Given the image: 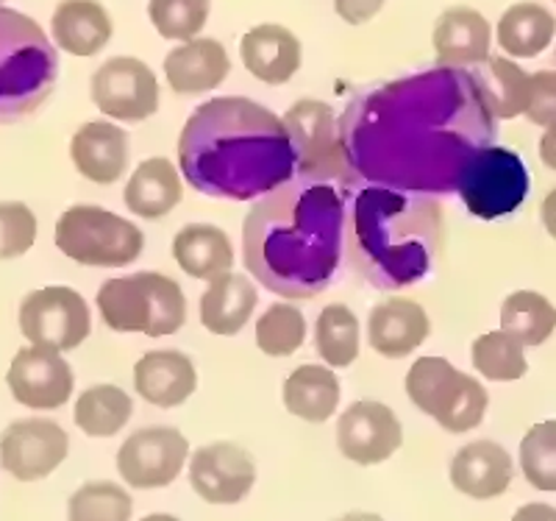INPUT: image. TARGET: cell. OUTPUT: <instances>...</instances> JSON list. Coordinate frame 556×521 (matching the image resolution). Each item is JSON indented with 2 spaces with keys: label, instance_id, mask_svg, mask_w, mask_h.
Here are the masks:
<instances>
[{
  "label": "cell",
  "instance_id": "6da1fadb",
  "mask_svg": "<svg viewBox=\"0 0 556 521\" xmlns=\"http://www.w3.org/2000/svg\"><path fill=\"white\" fill-rule=\"evenodd\" d=\"M493 112L473 73L437 67L379 84L340 121L348 165L365 185L448 196L476 153L495 146Z\"/></svg>",
  "mask_w": 556,
  "mask_h": 521
},
{
  "label": "cell",
  "instance_id": "7a4b0ae2",
  "mask_svg": "<svg viewBox=\"0 0 556 521\" xmlns=\"http://www.w3.org/2000/svg\"><path fill=\"white\" fill-rule=\"evenodd\" d=\"M345 240V196L331 182L292 178L256 198L242 223V262L265 290L312 299L334 280Z\"/></svg>",
  "mask_w": 556,
  "mask_h": 521
},
{
  "label": "cell",
  "instance_id": "3957f363",
  "mask_svg": "<svg viewBox=\"0 0 556 521\" xmlns=\"http://www.w3.org/2000/svg\"><path fill=\"white\" fill-rule=\"evenodd\" d=\"M178 165L198 193L256 201L298 173L285 121L251 98H212L184 123Z\"/></svg>",
  "mask_w": 556,
  "mask_h": 521
},
{
  "label": "cell",
  "instance_id": "277c9868",
  "mask_svg": "<svg viewBox=\"0 0 556 521\" xmlns=\"http://www.w3.org/2000/svg\"><path fill=\"white\" fill-rule=\"evenodd\" d=\"M345 248L356 276L379 290L409 287L443 251V210L431 196L379 185L348 187Z\"/></svg>",
  "mask_w": 556,
  "mask_h": 521
},
{
  "label": "cell",
  "instance_id": "5b68a950",
  "mask_svg": "<svg viewBox=\"0 0 556 521\" xmlns=\"http://www.w3.org/2000/svg\"><path fill=\"white\" fill-rule=\"evenodd\" d=\"M59 57L37 20L0 7V123L34 115L56 89Z\"/></svg>",
  "mask_w": 556,
  "mask_h": 521
},
{
  "label": "cell",
  "instance_id": "8992f818",
  "mask_svg": "<svg viewBox=\"0 0 556 521\" xmlns=\"http://www.w3.org/2000/svg\"><path fill=\"white\" fill-rule=\"evenodd\" d=\"M96 301L103 324L114 332L167 337L187 324V296L181 285L156 271L106 280Z\"/></svg>",
  "mask_w": 556,
  "mask_h": 521
},
{
  "label": "cell",
  "instance_id": "52a82bcc",
  "mask_svg": "<svg viewBox=\"0 0 556 521\" xmlns=\"http://www.w3.org/2000/svg\"><path fill=\"white\" fill-rule=\"evenodd\" d=\"M406 396L420 413L448 433H470L484 421L490 396L476 376L454 369L445 357H420L406 371Z\"/></svg>",
  "mask_w": 556,
  "mask_h": 521
},
{
  "label": "cell",
  "instance_id": "ba28073f",
  "mask_svg": "<svg viewBox=\"0 0 556 521\" xmlns=\"http://www.w3.org/2000/svg\"><path fill=\"white\" fill-rule=\"evenodd\" d=\"M53 243L78 265L123 268L139 260L146 248V235L137 223L114 212L92 203H76L59 218Z\"/></svg>",
  "mask_w": 556,
  "mask_h": 521
},
{
  "label": "cell",
  "instance_id": "9c48e42d",
  "mask_svg": "<svg viewBox=\"0 0 556 521\" xmlns=\"http://www.w3.org/2000/svg\"><path fill=\"white\" fill-rule=\"evenodd\" d=\"M281 121L290 132L292 148H295L298 176L331 182L342 193L354 187L356 173L348 165L340 123L334 121L331 107L320 101H298L295 107L287 109Z\"/></svg>",
  "mask_w": 556,
  "mask_h": 521
},
{
  "label": "cell",
  "instance_id": "30bf717a",
  "mask_svg": "<svg viewBox=\"0 0 556 521\" xmlns=\"http://www.w3.org/2000/svg\"><path fill=\"white\" fill-rule=\"evenodd\" d=\"M529 168L518 153L504 146H490L465 168L456 193L470 215L479 221H498L518 210L529 196Z\"/></svg>",
  "mask_w": 556,
  "mask_h": 521
},
{
  "label": "cell",
  "instance_id": "8fae6325",
  "mask_svg": "<svg viewBox=\"0 0 556 521\" xmlns=\"http://www.w3.org/2000/svg\"><path fill=\"white\" fill-rule=\"evenodd\" d=\"M92 330L84 296L73 287H39L20 305V332L31 346L53 351L78 349Z\"/></svg>",
  "mask_w": 556,
  "mask_h": 521
},
{
  "label": "cell",
  "instance_id": "7c38bea8",
  "mask_svg": "<svg viewBox=\"0 0 556 521\" xmlns=\"http://www.w3.org/2000/svg\"><path fill=\"white\" fill-rule=\"evenodd\" d=\"M92 103L112 121L139 123L159 109V82L137 57H112L92 73Z\"/></svg>",
  "mask_w": 556,
  "mask_h": 521
},
{
  "label": "cell",
  "instance_id": "4fadbf2b",
  "mask_svg": "<svg viewBox=\"0 0 556 521\" xmlns=\"http://www.w3.org/2000/svg\"><path fill=\"white\" fill-rule=\"evenodd\" d=\"M190 444L176 426L137 430L117 451V471L123 483L139 491L167 488L181 474Z\"/></svg>",
  "mask_w": 556,
  "mask_h": 521
},
{
  "label": "cell",
  "instance_id": "5bb4252c",
  "mask_svg": "<svg viewBox=\"0 0 556 521\" xmlns=\"http://www.w3.org/2000/svg\"><path fill=\"white\" fill-rule=\"evenodd\" d=\"M70 438L53 419H20L0 435V466L20 483H37L67 458Z\"/></svg>",
  "mask_w": 556,
  "mask_h": 521
},
{
  "label": "cell",
  "instance_id": "9a60e30c",
  "mask_svg": "<svg viewBox=\"0 0 556 521\" xmlns=\"http://www.w3.org/2000/svg\"><path fill=\"white\" fill-rule=\"evenodd\" d=\"M401 444L404 430L399 415L381 401H354L337 421V446L345 460L356 466L384 463L401 449Z\"/></svg>",
  "mask_w": 556,
  "mask_h": 521
},
{
  "label": "cell",
  "instance_id": "2e32d148",
  "mask_svg": "<svg viewBox=\"0 0 556 521\" xmlns=\"http://www.w3.org/2000/svg\"><path fill=\"white\" fill-rule=\"evenodd\" d=\"M7 385L23 407L59 410L73 396L76 376H73L70 362L59 351L28 346V349H20L14 355L12 365L7 371Z\"/></svg>",
  "mask_w": 556,
  "mask_h": 521
},
{
  "label": "cell",
  "instance_id": "e0dca14e",
  "mask_svg": "<svg viewBox=\"0 0 556 521\" xmlns=\"http://www.w3.org/2000/svg\"><path fill=\"white\" fill-rule=\"evenodd\" d=\"M192 491L208 505H237L256 483V463L231 441L206 444L190 460Z\"/></svg>",
  "mask_w": 556,
  "mask_h": 521
},
{
  "label": "cell",
  "instance_id": "ac0fdd59",
  "mask_svg": "<svg viewBox=\"0 0 556 521\" xmlns=\"http://www.w3.org/2000/svg\"><path fill=\"white\" fill-rule=\"evenodd\" d=\"M70 160L84 178L96 185H114L128 171L131 148L126 128L109 121H89L70 140Z\"/></svg>",
  "mask_w": 556,
  "mask_h": 521
},
{
  "label": "cell",
  "instance_id": "d6986e66",
  "mask_svg": "<svg viewBox=\"0 0 556 521\" xmlns=\"http://www.w3.org/2000/svg\"><path fill=\"white\" fill-rule=\"evenodd\" d=\"M134 388L153 407L184 405L198 388L195 362L176 349L148 351L134 365Z\"/></svg>",
  "mask_w": 556,
  "mask_h": 521
},
{
  "label": "cell",
  "instance_id": "ffe728a7",
  "mask_svg": "<svg viewBox=\"0 0 556 521\" xmlns=\"http://www.w3.org/2000/svg\"><path fill=\"white\" fill-rule=\"evenodd\" d=\"M240 57L253 78L273 87L290 82L304 62L301 39L278 23H262L251 28L240 42Z\"/></svg>",
  "mask_w": 556,
  "mask_h": 521
},
{
  "label": "cell",
  "instance_id": "44dd1931",
  "mask_svg": "<svg viewBox=\"0 0 556 521\" xmlns=\"http://www.w3.org/2000/svg\"><path fill=\"white\" fill-rule=\"evenodd\" d=\"M231 73V59L217 39L198 37L167 53L165 76L178 96H203L220 87Z\"/></svg>",
  "mask_w": 556,
  "mask_h": 521
},
{
  "label": "cell",
  "instance_id": "7402d4cb",
  "mask_svg": "<svg viewBox=\"0 0 556 521\" xmlns=\"http://www.w3.org/2000/svg\"><path fill=\"white\" fill-rule=\"evenodd\" d=\"M434 53L443 67H470L490 59V42L493 32L484 14H479L470 7L445 9L434 23Z\"/></svg>",
  "mask_w": 556,
  "mask_h": 521
},
{
  "label": "cell",
  "instance_id": "603a6c76",
  "mask_svg": "<svg viewBox=\"0 0 556 521\" xmlns=\"http://www.w3.org/2000/svg\"><path fill=\"white\" fill-rule=\"evenodd\" d=\"M515 466L509 451L495 441H473L451 460V483L473 499H495L513 483Z\"/></svg>",
  "mask_w": 556,
  "mask_h": 521
},
{
  "label": "cell",
  "instance_id": "cb8c5ba5",
  "mask_svg": "<svg viewBox=\"0 0 556 521\" xmlns=\"http://www.w3.org/2000/svg\"><path fill=\"white\" fill-rule=\"evenodd\" d=\"M431 332L426 310L412 299L379 301L367 319V340L381 357L401 360L424 344Z\"/></svg>",
  "mask_w": 556,
  "mask_h": 521
},
{
  "label": "cell",
  "instance_id": "d4e9b609",
  "mask_svg": "<svg viewBox=\"0 0 556 521\" xmlns=\"http://www.w3.org/2000/svg\"><path fill=\"white\" fill-rule=\"evenodd\" d=\"M56 45L73 57H96L112 39V17L98 0H62L53 12Z\"/></svg>",
  "mask_w": 556,
  "mask_h": 521
},
{
  "label": "cell",
  "instance_id": "484cf974",
  "mask_svg": "<svg viewBox=\"0 0 556 521\" xmlns=\"http://www.w3.org/2000/svg\"><path fill=\"white\" fill-rule=\"evenodd\" d=\"M256 285L245 274H223L201 296V324L212 335H237L256 310Z\"/></svg>",
  "mask_w": 556,
  "mask_h": 521
},
{
  "label": "cell",
  "instance_id": "4316f807",
  "mask_svg": "<svg viewBox=\"0 0 556 521\" xmlns=\"http://www.w3.org/2000/svg\"><path fill=\"white\" fill-rule=\"evenodd\" d=\"M173 257L192 280H217L235 265V248L226 232L212 223H190L173 240Z\"/></svg>",
  "mask_w": 556,
  "mask_h": 521
},
{
  "label": "cell",
  "instance_id": "83f0119b",
  "mask_svg": "<svg viewBox=\"0 0 556 521\" xmlns=\"http://www.w3.org/2000/svg\"><path fill=\"white\" fill-rule=\"evenodd\" d=\"M184 196L181 178L165 157L146 160L131 173L126 185V207L146 221H159L178 207Z\"/></svg>",
  "mask_w": 556,
  "mask_h": 521
},
{
  "label": "cell",
  "instance_id": "f1b7e54d",
  "mask_svg": "<svg viewBox=\"0 0 556 521\" xmlns=\"http://www.w3.org/2000/svg\"><path fill=\"white\" fill-rule=\"evenodd\" d=\"M470 73L495 121H513V117L526 115L531 73H523L518 64L501 57L484 59Z\"/></svg>",
  "mask_w": 556,
  "mask_h": 521
},
{
  "label": "cell",
  "instance_id": "f546056e",
  "mask_svg": "<svg viewBox=\"0 0 556 521\" xmlns=\"http://www.w3.org/2000/svg\"><path fill=\"white\" fill-rule=\"evenodd\" d=\"M340 405V380L326 365H301L285 382V407L298 419L323 424Z\"/></svg>",
  "mask_w": 556,
  "mask_h": 521
},
{
  "label": "cell",
  "instance_id": "4dcf8cb0",
  "mask_svg": "<svg viewBox=\"0 0 556 521\" xmlns=\"http://www.w3.org/2000/svg\"><path fill=\"white\" fill-rule=\"evenodd\" d=\"M556 34V17L540 3H515L498 20L501 51L515 59H534L545 51Z\"/></svg>",
  "mask_w": 556,
  "mask_h": 521
},
{
  "label": "cell",
  "instance_id": "1f68e13d",
  "mask_svg": "<svg viewBox=\"0 0 556 521\" xmlns=\"http://www.w3.org/2000/svg\"><path fill=\"white\" fill-rule=\"evenodd\" d=\"M134 413V401L117 385H92L78 394L73 421L89 438H112L128 424Z\"/></svg>",
  "mask_w": 556,
  "mask_h": 521
},
{
  "label": "cell",
  "instance_id": "d6a6232c",
  "mask_svg": "<svg viewBox=\"0 0 556 521\" xmlns=\"http://www.w3.org/2000/svg\"><path fill=\"white\" fill-rule=\"evenodd\" d=\"M501 330L518 337L526 349L543 346L556 330V307L538 290H515L501 305Z\"/></svg>",
  "mask_w": 556,
  "mask_h": 521
},
{
  "label": "cell",
  "instance_id": "836d02e7",
  "mask_svg": "<svg viewBox=\"0 0 556 521\" xmlns=\"http://www.w3.org/2000/svg\"><path fill=\"white\" fill-rule=\"evenodd\" d=\"M315 349L331 369H348L359 355V321L345 305L323 307L315 324Z\"/></svg>",
  "mask_w": 556,
  "mask_h": 521
},
{
  "label": "cell",
  "instance_id": "e575fe53",
  "mask_svg": "<svg viewBox=\"0 0 556 521\" xmlns=\"http://www.w3.org/2000/svg\"><path fill=\"white\" fill-rule=\"evenodd\" d=\"M470 362L484 380L490 382H515L523 380L529 371L526 362V346L509 332L495 330L476 337L470 346Z\"/></svg>",
  "mask_w": 556,
  "mask_h": 521
},
{
  "label": "cell",
  "instance_id": "d590c367",
  "mask_svg": "<svg viewBox=\"0 0 556 521\" xmlns=\"http://www.w3.org/2000/svg\"><path fill=\"white\" fill-rule=\"evenodd\" d=\"M131 513L128 491L109 480L84 483L67 503V521H131Z\"/></svg>",
  "mask_w": 556,
  "mask_h": 521
},
{
  "label": "cell",
  "instance_id": "8d00e7d4",
  "mask_svg": "<svg viewBox=\"0 0 556 521\" xmlns=\"http://www.w3.org/2000/svg\"><path fill=\"white\" fill-rule=\"evenodd\" d=\"M306 340V319L295 305H270L256 321V346L267 357H292Z\"/></svg>",
  "mask_w": 556,
  "mask_h": 521
},
{
  "label": "cell",
  "instance_id": "74e56055",
  "mask_svg": "<svg viewBox=\"0 0 556 521\" xmlns=\"http://www.w3.org/2000/svg\"><path fill=\"white\" fill-rule=\"evenodd\" d=\"M520 469L531 488L556 494V419L540 421L520 441Z\"/></svg>",
  "mask_w": 556,
  "mask_h": 521
},
{
  "label": "cell",
  "instance_id": "f35d334b",
  "mask_svg": "<svg viewBox=\"0 0 556 521\" xmlns=\"http://www.w3.org/2000/svg\"><path fill=\"white\" fill-rule=\"evenodd\" d=\"M212 0H151L148 3V17L153 28L165 39L190 42L206 26Z\"/></svg>",
  "mask_w": 556,
  "mask_h": 521
},
{
  "label": "cell",
  "instance_id": "ab89813d",
  "mask_svg": "<svg viewBox=\"0 0 556 521\" xmlns=\"http://www.w3.org/2000/svg\"><path fill=\"white\" fill-rule=\"evenodd\" d=\"M37 215L23 201H0V260H17L37 243Z\"/></svg>",
  "mask_w": 556,
  "mask_h": 521
},
{
  "label": "cell",
  "instance_id": "60d3db41",
  "mask_svg": "<svg viewBox=\"0 0 556 521\" xmlns=\"http://www.w3.org/2000/svg\"><path fill=\"white\" fill-rule=\"evenodd\" d=\"M526 117L543 128L554 126L556 123V71L531 73Z\"/></svg>",
  "mask_w": 556,
  "mask_h": 521
},
{
  "label": "cell",
  "instance_id": "b9f144b4",
  "mask_svg": "<svg viewBox=\"0 0 556 521\" xmlns=\"http://www.w3.org/2000/svg\"><path fill=\"white\" fill-rule=\"evenodd\" d=\"M384 0H334V9L348 26H365L381 12Z\"/></svg>",
  "mask_w": 556,
  "mask_h": 521
},
{
  "label": "cell",
  "instance_id": "7bdbcfd3",
  "mask_svg": "<svg viewBox=\"0 0 556 521\" xmlns=\"http://www.w3.org/2000/svg\"><path fill=\"white\" fill-rule=\"evenodd\" d=\"M513 521H556V508L545 503H529L515 510Z\"/></svg>",
  "mask_w": 556,
  "mask_h": 521
},
{
  "label": "cell",
  "instance_id": "ee69618b",
  "mask_svg": "<svg viewBox=\"0 0 556 521\" xmlns=\"http://www.w3.org/2000/svg\"><path fill=\"white\" fill-rule=\"evenodd\" d=\"M538 151H540V162H543L545 168H551V171L556 173V123L543 132Z\"/></svg>",
  "mask_w": 556,
  "mask_h": 521
},
{
  "label": "cell",
  "instance_id": "f6af8a7d",
  "mask_svg": "<svg viewBox=\"0 0 556 521\" xmlns=\"http://www.w3.org/2000/svg\"><path fill=\"white\" fill-rule=\"evenodd\" d=\"M540 221H543L545 232L556 240V187L540 203Z\"/></svg>",
  "mask_w": 556,
  "mask_h": 521
},
{
  "label": "cell",
  "instance_id": "bcb514c9",
  "mask_svg": "<svg viewBox=\"0 0 556 521\" xmlns=\"http://www.w3.org/2000/svg\"><path fill=\"white\" fill-rule=\"evenodd\" d=\"M337 521H384V519H381V516H376V513H348V516H342V519H337Z\"/></svg>",
  "mask_w": 556,
  "mask_h": 521
},
{
  "label": "cell",
  "instance_id": "7dc6e473",
  "mask_svg": "<svg viewBox=\"0 0 556 521\" xmlns=\"http://www.w3.org/2000/svg\"><path fill=\"white\" fill-rule=\"evenodd\" d=\"M142 521H178V519L176 516H167V513H151V516H146Z\"/></svg>",
  "mask_w": 556,
  "mask_h": 521
},
{
  "label": "cell",
  "instance_id": "c3c4849f",
  "mask_svg": "<svg viewBox=\"0 0 556 521\" xmlns=\"http://www.w3.org/2000/svg\"><path fill=\"white\" fill-rule=\"evenodd\" d=\"M554 59H556V53H554Z\"/></svg>",
  "mask_w": 556,
  "mask_h": 521
},
{
  "label": "cell",
  "instance_id": "681fc988",
  "mask_svg": "<svg viewBox=\"0 0 556 521\" xmlns=\"http://www.w3.org/2000/svg\"><path fill=\"white\" fill-rule=\"evenodd\" d=\"M0 3H3V0H0Z\"/></svg>",
  "mask_w": 556,
  "mask_h": 521
}]
</instances>
